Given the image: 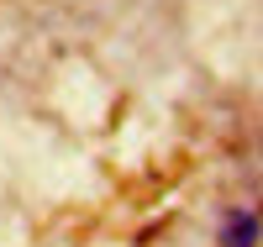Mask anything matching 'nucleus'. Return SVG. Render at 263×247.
I'll return each instance as SVG.
<instances>
[{"instance_id": "1", "label": "nucleus", "mask_w": 263, "mask_h": 247, "mask_svg": "<svg viewBox=\"0 0 263 247\" xmlns=\"http://www.w3.org/2000/svg\"><path fill=\"white\" fill-rule=\"evenodd\" d=\"M221 247H258V211H232L221 221Z\"/></svg>"}]
</instances>
